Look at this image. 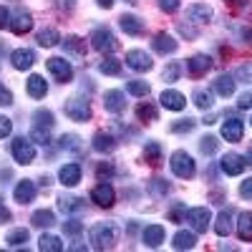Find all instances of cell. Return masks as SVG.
<instances>
[{
  "label": "cell",
  "instance_id": "obj_1",
  "mask_svg": "<svg viewBox=\"0 0 252 252\" xmlns=\"http://www.w3.org/2000/svg\"><path fill=\"white\" fill-rule=\"evenodd\" d=\"M91 247L94 250H114L116 240H119V229L114 222H98L91 227Z\"/></svg>",
  "mask_w": 252,
  "mask_h": 252
},
{
  "label": "cell",
  "instance_id": "obj_2",
  "mask_svg": "<svg viewBox=\"0 0 252 252\" xmlns=\"http://www.w3.org/2000/svg\"><path fill=\"white\" fill-rule=\"evenodd\" d=\"M169 166H172L174 177H179V179H192V177L197 174V164H194L192 154H187L184 149H179V152L172 154Z\"/></svg>",
  "mask_w": 252,
  "mask_h": 252
},
{
  "label": "cell",
  "instance_id": "obj_3",
  "mask_svg": "<svg viewBox=\"0 0 252 252\" xmlns=\"http://www.w3.org/2000/svg\"><path fill=\"white\" fill-rule=\"evenodd\" d=\"M10 152H13V159H15L18 164H23V166H26V164H33V159H35V146H33V141L26 139V136L13 139Z\"/></svg>",
  "mask_w": 252,
  "mask_h": 252
},
{
  "label": "cell",
  "instance_id": "obj_4",
  "mask_svg": "<svg viewBox=\"0 0 252 252\" xmlns=\"http://www.w3.org/2000/svg\"><path fill=\"white\" fill-rule=\"evenodd\" d=\"M63 111H66V116L71 121H89L91 119V103L86 98H68L66 106H63Z\"/></svg>",
  "mask_w": 252,
  "mask_h": 252
},
{
  "label": "cell",
  "instance_id": "obj_5",
  "mask_svg": "<svg viewBox=\"0 0 252 252\" xmlns=\"http://www.w3.org/2000/svg\"><path fill=\"white\" fill-rule=\"evenodd\" d=\"M91 46L98 51V53H114L116 51V35L109 31V28H96L91 33Z\"/></svg>",
  "mask_w": 252,
  "mask_h": 252
},
{
  "label": "cell",
  "instance_id": "obj_6",
  "mask_svg": "<svg viewBox=\"0 0 252 252\" xmlns=\"http://www.w3.org/2000/svg\"><path fill=\"white\" fill-rule=\"evenodd\" d=\"M46 68L51 71V76L58 83H71L73 81V66H71L66 58H48L46 61Z\"/></svg>",
  "mask_w": 252,
  "mask_h": 252
},
{
  "label": "cell",
  "instance_id": "obj_7",
  "mask_svg": "<svg viewBox=\"0 0 252 252\" xmlns=\"http://www.w3.org/2000/svg\"><path fill=\"white\" fill-rule=\"evenodd\" d=\"M126 66L129 68H134V71H139V73H144V71H152L154 68V58L146 53V51H141V48H131V51H126Z\"/></svg>",
  "mask_w": 252,
  "mask_h": 252
},
{
  "label": "cell",
  "instance_id": "obj_8",
  "mask_svg": "<svg viewBox=\"0 0 252 252\" xmlns=\"http://www.w3.org/2000/svg\"><path fill=\"white\" fill-rule=\"evenodd\" d=\"M187 222L192 224L194 232H207L209 222H212V215H209L207 207H192V209H187Z\"/></svg>",
  "mask_w": 252,
  "mask_h": 252
},
{
  "label": "cell",
  "instance_id": "obj_9",
  "mask_svg": "<svg viewBox=\"0 0 252 252\" xmlns=\"http://www.w3.org/2000/svg\"><path fill=\"white\" fill-rule=\"evenodd\" d=\"M91 202H96L98 207H114V202H116L114 187L109 182H98L94 187V192H91Z\"/></svg>",
  "mask_w": 252,
  "mask_h": 252
},
{
  "label": "cell",
  "instance_id": "obj_10",
  "mask_svg": "<svg viewBox=\"0 0 252 252\" xmlns=\"http://www.w3.org/2000/svg\"><path fill=\"white\" fill-rule=\"evenodd\" d=\"M245 157H240V154H235V152H229V154H224L222 159H220V169L227 174V177H237V174H242L245 172Z\"/></svg>",
  "mask_w": 252,
  "mask_h": 252
},
{
  "label": "cell",
  "instance_id": "obj_11",
  "mask_svg": "<svg viewBox=\"0 0 252 252\" xmlns=\"http://www.w3.org/2000/svg\"><path fill=\"white\" fill-rule=\"evenodd\" d=\"M8 28H10L13 33H18V35L28 33V31L33 28V15H31L28 10H23V8H18V10L10 15V23H8Z\"/></svg>",
  "mask_w": 252,
  "mask_h": 252
},
{
  "label": "cell",
  "instance_id": "obj_12",
  "mask_svg": "<svg viewBox=\"0 0 252 252\" xmlns=\"http://www.w3.org/2000/svg\"><path fill=\"white\" fill-rule=\"evenodd\" d=\"M10 63H13L15 71H28V68H33V63H35V53L31 48H15L10 53Z\"/></svg>",
  "mask_w": 252,
  "mask_h": 252
},
{
  "label": "cell",
  "instance_id": "obj_13",
  "mask_svg": "<svg viewBox=\"0 0 252 252\" xmlns=\"http://www.w3.org/2000/svg\"><path fill=\"white\" fill-rule=\"evenodd\" d=\"M103 109L111 111V114H121V111L126 109V96H124V91L111 89V91L103 94Z\"/></svg>",
  "mask_w": 252,
  "mask_h": 252
},
{
  "label": "cell",
  "instance_id": "obj_14",
  "mask_svg": "<svg viewBox=\"0 0 252 252\" xmlns=\"http://www.w3.org/2000/svg\"><path fill=\"white\" fill-rule=\"evenodd\" d=\"M159 101H161V106H164L166 111H182V109L187 106L184 94H179V91H174V89H166V91L159 96Z\"/></svg>",
  "mask_w": 252,
  "mask_h": 252
},
{
  "label": "cell",
  "instance_id": "obj_15",
  "mask_svg": "<svg viewBox=\"0 0 252 252\" xmlns=\"http://www.w3.org/2000/svg\"><path fill=\"white\" fill-rule=\"evenodd\" d=\"M242 136H245V124L240 119H227L222 124V139L237 144V141H242Z\"/></svg>",
  "mask_w": 252,
  "mask_h": 252
},
{
  "label": "cell",
  "instance_id": "obj_16",
  "mask_svg": "<svg viewBox=\"0 0 252 252\" xmlns=\"http://www.w3.org/2000/svg\"><path fill=\"white\" fill-rule=\"evenodd\" d=\"M91 146H94V152H98V154H111L116 149V136L109 134V131H96Z\"/></svg>",
  "mask_w": 252,
  "mask_h": 252
},
{
  "label": "cell",
  "instance_id": "obj_17",
  "mask_svg": "<svg viewBox=\"0 0 252 252\" xmlns=\"http://www.w3.org/2000/svg\"><path fill=\"white\" fill-rule=\"evenodd\" d=\"M81 164H63L61 169H58V179H61V184L63 187H76L78 182H81Z\"/></svg>",
  "mask_w": 252,
  "mask_h": 252
},
{
  "label": "cell",
  "instance_id": "obj_18",
  "mask_svg": "<svg viewBox=\"0 0 252 252\" xmlns=\"http://www.w3.org/2000/svg\"><path fill=\"white\" fill-rule=\"evenodd\" d=\"M15 202L18 204H31L35 199V184L31 179H23V182H18L15 184V192H13Z\"/></svg>",
  "mask_w": 252,
  "mask_h": 252
},
{
  "label": "cell",
  "instance_id": "obj_19",
  "mask_svg": "<svg viewBox=\"0 0 252 252\" xmlns=\"http://www.w3.org/2000/svg\"><path fill=\"white\" fill-rule=\"evenodd\" d=\"M209 68H212V58H209L207 53H197V56H192V58L187 61V71L192 73V76H202Z\"/></svg>",
  "mask_w": 252,
  "mask_h": 252
},
{
  "label": "cell",
  "instance_id": "obj_20",
  "mask_svg": "<svg viewBox=\"0 0 252 252\" xmlns=\"http://www.w3.org/2000/svg\"><path fill=\"white\" fill-rule=\"evenodd\" d=\"M152 46H154V51L157 53H161V56H166V53H174L177 48H179V43L169 35V33H157L154 35V40H152Z\"/></svg>",
  "mask_w": 252,
  "mask_h": 252
},
{
  "label": "cell",
  "instance_id": "obj_21",
  "mask_svg": "<svg viewBox=\"0 0 252 252\" xmlns=\"http://www.w3.org/2000/svg\"><path fill=\"white\" fill-rule=\"evenodd\" d=\"M141 240L146 247H159L164 242V227L161 224H146L141 232Z\"/></svg>",
  "mask_w": 252,
  "mask_h": 252
},
{
  "label": "cell",
  "instance_id": "obj_22",
  "mask_svg": "<svg viewBox=\"0 0 252 252\" xmlns=\"http://www.w3.org/2000/svg\"><path fill=\"white\" fill-rule=\"evenodd\" d=\"M119 26H121V31L126 33V35H141L144 33V20L141 18H136V15H121L119 18Z\"/></svg>",
  "mask_w": 252,
  "mask_h": 252
},
{
  "label": "cell",
  "instance_id": "obj_23",
  "mask_svg": "<svg viewBox=\"0 0 252 252\" xmlns=\"http://www.w3.org/2000/svg\"><path fill=\"white\" fill-rule=\"evenodd\" d=\"M26 89H28V96H31V98H46V94H48V83H46L43 76L33 73V76L28 78V83H26Z\"/></svg>",
  "mask_w": 252,
  "mask_h": 252
},
{
  "label": "cell",
  "instance_id": "obj_24",
  "mask_svg": "<svg viewBox=\"0 0 252 252\" xmlns=\"http://www.w3.org/2000/svg\"><path fill=\"white\" fill-rule=\"evenodd\" d=\"M187 18H189V23H207V20L212 18V8L204 5V3H194V5L187 8Z\"/></svg>",
  "mask_w": 252,
  "mask_h": 252
},
{
  "label": "cell",
  "instance_id": "obj_25",
  "mask_svg": "<svg viewBox=\"0 0 252 252\" xmlns=\"http://www.w3.org/2000/svg\"><path fill=\"white\" fill-rule=\"evenodd\" d=\"M58 207L63 209V212H71V215H81L83 209H86V199L81 197H58Z\"/></svg>",
  "mask_w": 252,
  "mask_h": 252
},
{
  "label": "cell",
  "instance_id": "obj_26",
  "mask_svg": "<svg viewBox=\"0 0 252 252\" xmlns=\"http://www.w3.org/2000/svg\"><path fill=\"white\" fill-rule=\"evenodd\" d=\"M235 76H229V73H222V76H217V81H215V91L222 96V98H229L235 94Z\"/></svg>",
  "mask_w": 252,
  "mask_h": 252
},
{
  "label": "cell",
  "instance_id": "obj_27",
  "mask_svg": "<svg viewBox=\"0 0 252 252\" xmlns=\"http://www.w3.org/2000/svg\"><path fill=\"white\" fill-rule=\"evenodd\" d=\"M232 212L229 209H222V212L217 215V220H215V232L220 235V237H227L229 232H232Z\"/></svg>",
  "mask_w": 252,
  "mask_h": 252
},
{
  "label": "cell",
  "instance_id": "obj_28",
  "mask_svg": "<svg viewBox=\"0 0 252 252\" xmlns=\"http://www.w3.org/2000/svg\"><path fill=\"white\" fill-rule=\"evenodd\" d=\"M197 245V237H194V229L189 232V229H179V232L174 235L172 240V247L174 250H192Z\"/></svg>",
  "mask_w": 252,
  "mask_h": 252
},
{
  "label": "cell",
  "instance_id": "obj_29",
  "mask_svg": "<svg viewBox=\"0 0 252 252\" xmlns=\"http://www.w3.org/2000/svg\"><path fill=\"white\" fill-rule=\"evenodd\" d=\"M35 40H38V46H43V48H53V46L61 43V33L56 28H43V31H38Z\"/></svg>",
  "mask_w": 252,
  "mask_h": 252
},
{
  "label": "cell",
  "instance_id": "obj_30",
  "mask_svg": "<svg viewBox=\"0 0 252 252\" xmlns=\"http://www.w3.org/2000/svg\"><path fill=\"white\" fill-rule=\"evenodd\" d=\"M237 237L242 242L252 240V212H242L237 217Z\"/></svg>",
  "mask_w": 252,
  "mask_h": 252
},
{
  "label": "cell",
  "instance_id": "obj_31",
  "mask_svg": "<svg viewBox=\"0 0 252 252\" xmlns=\"http://www.w3.org/2000/svg\"><path fill=\"white\" fill-rule=\"evenodd\" d=\"M31 222H33V227H40V229L46 227L48 229V227L56 224V215H53V209H38V212H33Z\"/></svg>",
  "mask_w": 252,
  "mask_h": 252
},
{
  "label": "cell",
  "instance_id": "obj_32",
  "mask_svg": "<svg viewBox=\"0 0 252 252\" xmlns=\"http://www.w3.org/2000/svg\"><path fill=\"white\" fill-rule=\"evenodd\" d=\"M53 124H56V116L48 109H38L33 114V126H38V129H53Z\"/></svg>",
  "mask_w": 252,
  "mask_h": 252
},
{
  "label": "cell",
  "instance_id": "obj_33",
  "mask_svg": "<svg viewBox=\"0 0 252 252\" xmlns=\"http://www.w3.org/2000/svg\"><path fill=\"white\" fill-rule=\"evenodd\" d=\"M28 240H31V232H28L26 227H18V229H13V232H8V237H5L8 247H23Z\"/></svg>",
  "mask_w": 252,
  "mask_h": 252
},
{
  "label": "cell",
  "instance_id": "obj_34",
  "mask_svg": "<svg viewBox=\"0 0 252 252\" xmlns=\"http://www.w3.org/2000/svg\"><path fill=\"white\" fill-rule=\"evenodd\" d=\"M98 71L101 73H106V76H121V71H124V66H121V61L119 58H103L101 63H98Z\"/></svg>",
  "mask_w": 252,
  "mask_h": 252
},
{
  "label": "cell",
  "instance_id": "obj_35",
  "mask_svg": "<svg viewBox=\"0 0 252 252\" xmlns=\"http://www.w3.org/2000/svg\"><path fill=\"white\" fill-rule=\"evenodd\" d=\"M144 159L149 161V164H161V144L159 141H146L144 146Z\"/></svg>",
  "mask_w": 252,
  "mask_h": 252
},
{
  "label": "cell",
  "instance_id": "obj_36",
  "mask_svg": "<svg viewBox=\"0 0 252 252\" xmlns=\"http://www.w3.org/2000/svg\"><path fill=\"white\" fill-rule=\"evenodd\" d=\"M192 101H194V106H197V109H202V111L212 109V103H215L212 94H209L207 89H197V91L192 94Z\"/></svg>",
  "mask_w": 252,
  "mask_h": 252
},
{
  "label": "cell",
  "instance_id": "obj_37",
  "mask_svg": "<svg viewBox=\"0 0 252 252\" xmlns=\"http://www.w3.org/2000/svg\"><path fill=\"white\" fill-rule=\"evenodd\" d=\"M38 250H43V252H61L63 250V242L56 235H43V237L38 240Z\"/></svg>",
  "mask_w": 252,
  "mask_h": 252
},
{
  "label": "cell",
  "instance_id": "obj_38",
  "mask_svg": "<svg viewBox=\"0 0 252 252\" xmlns=\"http://www.w3.org/2000/svg\"><path fill=\"white\" fill-rule=\"evenodd\" d=\"M63 46H66V51H71L73 56H83V53H86V40H81L78 35H68Z\"/></svg>",
  "mask_w": 252,
  "mask_h": 252
},
{
  "label": "cell",
  "instance_id": "obj_39",
  "mask_svg": "<svg viewBox=\"0 0 252 252\" xmlns=\"http://www.w3.org/2000/svg\"><path fill=\"white\" fill-rule=\"evenodd\" d=\"M126 91H129L131 96H139V98H144V96H149V83L146 81H129L126 83Z\"/></svg>",
  "mask_w": 252,
  "mask_h": 252
},
{
  "label": "cell",
  "instance_id": "obj_40",
  "mask_svg": "<svg viewBox=\"0 0 252 252\" xmlns=\"http://www.w3.org/2000/svg\"><path fill=\"white\" fill-rule=\"evenodd\" d=\"M136 116H139V121H157V109L152 106L149 101L139 103V106H136Z\"/></svg>",
  "mask_w": 252,
  "mask_h": 252
},
{
  "label": "cell",
  "instance_id": "obj_41",
  "mask_svg": "<svg viewBox=\"0 0 252 252\" xmlns=\"http://www.w3.org/2000/svg\"><path fill=\"white\" fill-rule=\"evenodd\" d=\"M217 146H220L217 136H202V139H199V149H202V154H207V157L217 154Z\"/></svg>",
  "mask_w": 252,
  "mask_h": 252
},
{
  "label": "cell",
  "instance_id": "obj_42",
  "mask_svg": "<svg viewBox=\"0 0 252 252\" xmlns=\"http://www.w3.org/2000/svg\"><path fill=\"white\" fill-rule=\"evenodd\" d=\"M194 126H197V119H189V116H187V119H179V121L172 124V131H174V134H189Z\"/></svg>",
  "mask_w": 252,
  "mask_h": 252
},
{
  "label": "cell",
  "instance_id": "obj_43",
  "mask_svg": "<svg viewBox=\"0 0 252 252\" xmlns=\"http://www.w3.org/2000/svg\"><path fill=\"white\" fill-rule=\"evenodd\" d=\"M61 149H68V152H81V139L76 134H63L61 136Z\"/></svg>",
  "mask_w": 252,
  "mask_h": 252
},
{
  "label": "cell",
  "instance_id": "obj_44",
  "mask_svg": "<svg viewBox=\"0 0 252 252\" xmlns=\"http://www.w3.org/2000/svg\"><path fill=\"white\" fill-rule=\"evenodd\" d=\"M33 144H48L51 141V129H38V126H33V129H31V136H28Z\"/></svg>",
  "mask_w": 252,
  "mask_h": 252
},
{
  "label": "cell",
  "instance_id": "obj_45",
  "mask_svg": "<svg viewBox=\"0 0 252 252\" xmlns=\"http://www.w3.org/2000/svg\"><path fill=\"white\" fill-rule=\"evenodd\" d=\"M149 189H152V194H154V197H166V192H169V182L157 177V179L149 182Z\"/></svg>",
  "mask_w": 252,
  "mask_h": 252
},
{
  "label": "cell",
  "instance_id": "obj_46",
  "mask_svg": "<svg viewBox=\"0 0 252 252\" xmlns=\"http://www.w3.org/2000/svg\"><path fill=\"white\" fill-rule=\"evenodd\" d=\"M179 73H182L179 61H172L169 66L164 68V81H166V83H174V81H179Z\"/></svg>",
  "mask_w": 252,
  "mask_h": 252
},
{
  "label": "cell",
  "instance_id": "obj_47",
  "mask_svg": "<svg viewBox=\"0 0 252 252\" xmlns=\"http://www.w3.org/2000/svg\"><path fill=\"white\" fill-rule=\"evenodd\" d=\"M169 220H172V222L187 220V204H184V202H174V207L169 209Z\"/></svg>",
  "mask_w": 252,
  "mask_h": 252
},
{
  "label": "cell",
  "instance_id": "obj_48",
  "mask_svg": "<svg viewBox=\"0 0 252 252\" xmlns=\"http://www.w3.org/2000/svg\"><path fill=\"white\" fill-rule=\"evenodd\" d=\"M111 174H114V164H111V161H101V164L96 166V177H98V182H109Z\"/></svg>",
  "mask_w": 252,
  "mask_h": 252
},
{
  "label": "cell",
  "instance_id": "obj_49",
  "mask_svg": "<svg viewBox=\"0 0 252 252\" xmlns=\"http://www.w3.org/2000/svg\"><path fill=\"white\" fill-rule=\"evenodd\" d=\"M63 232L66 235H81L83 232V222H78V220H68V222H63Z\"/></svg>",
  "mask_w": 252,
  "mask_h": 252
},
{
  "label": "cell",
  "instance_id": "obj_50",
  "mask_svg": "<svg viewBox=\"0 0 252 252\" xmlns=\"http://www.w3.org/2000/svg\"><path fill=\"white\" fill-rule=\"evenodd\" d=\"M235 78L245 81V83H252V63H245V66H240L235 71Z\"/></svg>",
  "mask_w": 252,
  "mask_h": 252
},
{
  "label": "cell",
  "instance_id": "obj_51",
  "mask_svg": "<svg viewBox=\"0 0 252 252\" xmlns=\"http://www.w3.org/2000/svg\"><path fill=\"white\" fill-rule=\"evenodd\" d=\"M10 131H13V121H10L8 116H3V114H0V139L10 136Z\"/></svg>",
  "mask_w": 252,
  "mask_h": 252
},
{
  "label": "cell",
  "instance_id": "obj_52",
  "mask_svg": "<svg viewBox=\"0 0 252 252\" xmlns=\"http://www.w3.org/2000/svg\"><path fill=\"white\" fill-rule=\"evenodd\" d=\"M157 3L164 13H177L179 10V0H157Z\"/></svg>",
  "mask_w": 252,
  "mask_h": 252
},
{
  "label": "cell",
  "instance_id": "obj_53",
  "mask_svg": "<svg viewBox=\"0 0 252 252\" xmlns=\"http://www.w3.org/2000/svg\"><path fill=\"white\" fill-rule=\"evenodd\" d=\"M10 103H13V91L0 83V106H10Z\"/></svg>",
  "mask_w": 252,
  "mask_h": 252
},
{
  "label": "cell",
  "instance_id": "obj_54",
  "mask_svg": "<svg viewBox=\"0 0 252 252\" xmlns=\"http://www.w3.org/2000/svg\"><path fill=\"white\" fill-rule=\"evenodd\" d=\"M237 109H252V91H245L242 96H240V101H237Z\"/></svg>",
  "mask_w": 252,
  "mask_h": 252
},
{
  "label": "cell",
  "instance_id": "obj_55",
  "mask_svg": "<svg viewBox=\"0 0 252 252\" xmlns=\"http://www.w3.org/2000/svg\"><path fill=\"white\" fill-rule=\"evenodd\" d=\"M240 194H242L245 199H252V177L245 179V182L240 184Z\"/></svg>",
  "mask_w": 252,
  "mask_h": 252
},
{
  "label": "cell",
  "instance_id": "obj_56",
  "mask_svg": "<svg viewBox=\"0 0 252 252\" xmlns=\"http://www.w3.org/2000/svg\"><path fill=\"white\" fill-rule=\"evenodd\" d=\"M5 222H10V209L5 207L3 197H0V224H5Z\"/></svg>",
  "mask_w": 252,
  "mask_h": 252
},
{
  "label": "cell",
  "instance_id": "obj_57",
  "mask_svg": "<svg viewBox=\"0 0 252 252\" xmlns=\"http://www.w3.org/2000/svg\"><path fill=\"white\" fill-rule=\"evenodd\" d=\"M10 23V10L5 5H0V28H5Z\"/></svg>",
  "mask_w": 252,
  "mask_h": 252
},
{
  "label": "cell",
  "instance_id": "obj_58",
  "mask_svg": "<svg viewBox=\"0 0 252 252\" xmlns=\"http://www.w3.org/2000/svg\"><path fill=\"white\" fill-rule=\"evenodd\" d=\"M179 33H182V35H189V38H194V35H197V31H194V28H187L184 23L179 26Z\"/></svg>",
  "mask_w": 252,
  "mask_h": 252
},
{
  "label": "cell",
  "instance_id": "obj_59",
  "mask_svg": "<svg viewBox=\"0 0 252 252\" xmlns=\"http://www.w3.org/2000/svg\"><path fill=\"white\" fill-rule=\"evenodd\" d=\"M96 3H98V8H106V10H109V8L114 5V0H96Z\"/></svg>",
  "mask_w": 252,
  "mask_h": 252
},
{
  "label": "cell",
  "instance_id": "obj_60",
  "mask_svg": "<svg viewBox=\"0 0 252 252\" xmlns=\"http://www.w3.org/2000/svg\"><path fill=\"white\" fill-rule=\"evenodd\" d=\"M68 250H73V252H81V250H86V245H83V242H73Z\"/></svg>",
  "mask_w": 252,
  "mask_h": 252
},
{
  "label": "cell",
  "instance_id": "obj_61",
  "mask_svg": "<svg viewBox=\"0 0 252 252\" xmlns=\"http://www.w3.org/2000/svg\"><path fill=\"white\" fill-rule=\"evenodd\" d=\"M245 161L252 166V146H250V149H247V154H245Z\"/></svg>",
  "mask_w": 252,
  "mask_h": 252
},
{
  "label": "cell",
  "instance_id": "obj_62",
  "mask_svg": "<svg viewBox=\"0 0 252 252\" xmlns=\"http://www.w3.org/2000/svg\"><path fill=\"white\" fill-rule=\"evenodd\" d=\"M129 3H139V0H129Z\"/></svg>",
  "mask_w": 252,
  "mask_h": 252
}]
</instances>
